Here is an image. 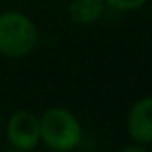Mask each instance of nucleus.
<instances>
[{
	"label": "nucleus",
	"mask_w": 152,
	"mask_h": 152,
	"mask_svg": "<svg viewBox=\"0 0 152 152\" xmlns=\"http://www.w3.org/2000/svg\"><path fill=\"white\" fill-rule=\"evenodd\" d=\"M39 32L31 16L20 11L0 13V54L9 59H23L34 52Z\"/></svg>",
	"instance_id": "nucleus-1"
},
{
	"label": "nucleus",
	"mask_w": 152,
	"mask_h": 152,
	"mask_svg": "<svg viewBox=\"0 0 152 152\" xmlns=\"http://www.w3.org/2000/svg\"><path fill=\"white\" fill-rule=\"evenodd\" d=\"M125 127L134 143L152 145V95L141 97L131 106Z\"/></svg>",
	"instance_id": "nucleus-4"
},
{
	"label": "nucleus",
	"mask_w": 152,
	"mask_h": 152,
	"mask_svg": "<svg viewBox=\"0 0 152 152\" xmlns=\"http://www.w3.org/2000/svg\"><path fill=\"white\" fill-rule=\"evenodd\" d=\"M9 152H22V150H15V148H13V150H9Z\"/></svg>",
	"instance_id": "nucleus-8"
},
{
	"label": "nucleus",
	"mask_w": 152,
	"mask_h": 152,
	"mask_svg": "<svg viewBox=\"0 0 152 152\" xmlns=\"http://www.w3.org/2000/svg\"><path fill=\"white\" fill-rule=\"evenodd\" d=\"M106 9L104 0H70L68 18L77 25H93L104 16Z\"/></svg>",
	"instance_id": "nucleus-5"
},
{
	"label": "nucleus",
	"mask_w": 152,
	"mask_h": 152,
	"mask_svg": "<svg viewBox=\"0 0 152 152\" xmlns=\"http://www.w3.org/2000/svg\"><path fill=\"white\" fill-rule=\"evenodd\" d=\"M107 9L118 11V13H132V11H140L141 7H145V4L148 0H104Z\"/></svg>",
	"instance_id": "nucleus-6"
},
{
	"label": "nucleus",
	"mask_w": 152,
	"mask_h": 152,
	"mask_svg": "<svg viewBox=\"0 0 152 152\" xmlns=\"http://www.w3.org/2000/svg\"><path fill=\"white\" fill-rule=\"evenodd\" d=\"M120 152H150L147 148V145H141V143H131L127 147H124Z\"/></svg>",
	"instance_id": "nucleus-7"
},
{
	"label": "nucleus",
	"mask_w": 152,
	"mask_h": 152,
	"mask_svg": "<svg viewBox=\"0 0 152 152\" xmlns=\"http://www.w3.org/2000/svg\"><path fill=\"white\" fill-rule=\"evenodd\" d=\"M41 141L56 152H72L83 140L79 118L66 107H48L39 116Z\"/></svg>",
	"instance_id": "nucleus-2"
},
{
	"label": "nucleus",
	"mask_w": 152,
	"mask_h": 152,
	"mask_svg": "<svg viewBox=\"0 0 152 152\" xmlns=\"http://www.w3.org/2000/svg\"><path fill=\"white\" fill-rule=\"evenodd\" d=\"M52 152H56V150H52Z\"/></svg>",
	"instance_id": "nucleus-9"
},
{
	"label": "nucleus",
	"mask_w": 152,
	"mask_h": 152,
	"mask_svg": "<svg viewBox=\"0 0 152 152\" xmlns=\"http://www.w3.org/2000/svg\"><path fill=\"white\" fill-rule=\"evenodd\" d=\"M6 136L15 150H22V152L34 150L41 143L39 116L27 109H20L13 113L6 124Z\"/></svg>",
	"instance_id": "nucleus-3"
}]
</instances>
